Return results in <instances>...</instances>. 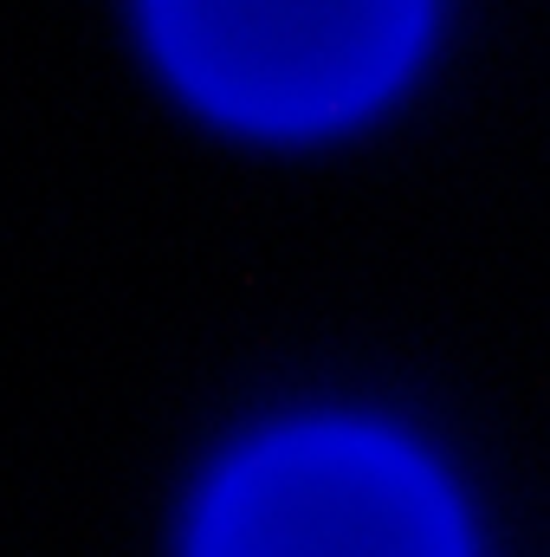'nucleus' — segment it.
I'll list each match as a JSON object with an SVG mask.
<instances>
[{
    "label": "nucleus",
    "instance_id": "nucleus-2",
    "mask_svg": "<svg viewBox=\"0 0 550 557\" xmlns=\"http://www.w3.org/2000/svg\"><path fill=\"white\" fill-rule=\"evenodd\" d=\"M195 557H466V532L447 486L402 441L298 428L221 473Z\"/></svg>",
    "mask_w": 550,
    "mask_h": 557
},
{
    "label": "nucleus",
    "instance_id": "nucleus-1",
    "mask_svg": "<svg viewBox=\"0 0 550 557\" xmlns=\"http://www.w3.org/2000/svg\"><path fill=\"white\" fill-rule=\"evenodd\" d=\"M427 26V0H149L168 72L253 131H317L376 104Z\"/></svg>",
    "mask_w": 550,
    "mask_h": 557
}]
</instances>
